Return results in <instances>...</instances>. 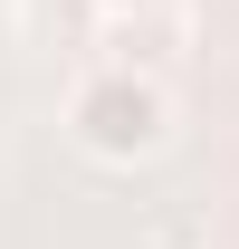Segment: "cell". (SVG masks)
<instances>
[{
  "mask_svg": "<svg viewBox=\"0 0 239 249\" xmlns=\"http://www.w3.org/2000/svg\"><path fill=\"white\" fill-rule=\"evenodd\" d=\"M96 10H115V19H134V10H153V0H96Z\"/></svg>",
  "mask_w": 239,
  "mask_h": 249,
  "instance_id": "obj_2",
  "label": "cell"
},
{
  "mask_svg": "<svg viewBox=\"0 0 239 249\" xmlns=\"http://www.w3.org/2000/svg\"><path fill=\"white\" fill-rule=\"evenodd\" d=\"M67 134H77V154L86 163H115V173H134V163H153L163 144H172V87L163 77H144V67H86L77 87H67Z\"/></svg>",
  "mask_w": 239,
  "mask_h": 249,
  "instance_id": "obj_1",
  "label": "cell"
}]
</instances>
